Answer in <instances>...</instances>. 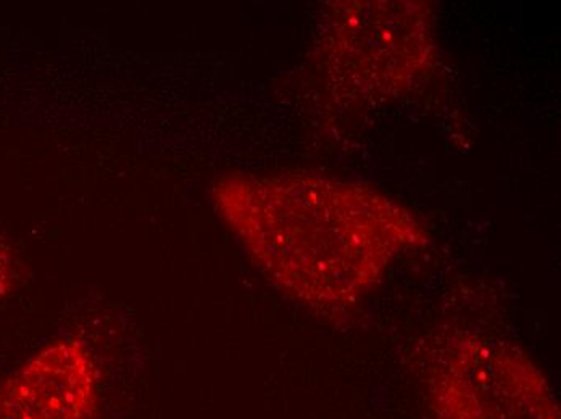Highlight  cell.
<instances>
[{
    "label": "cell",
    "instance_id": "cell-3",
    "mask_svg": "<svg viewBox=\"0 0 561 419\" xmlns=\"http://www.w3.org/2000/svg\"><path fill=\"white\" fill-rule=\"evenodd\" d=\"M327 13L323 54L331 77L348 94L386 97L409 90L434 49V22L424 2H337Z\"/></svg>",
    "mask_w": 561,
    "mask_h": 419
},
{
    "label": "cell",
    "instance_id": "cell-5",
    "mask_svg": "<svg viewBox=\"0 0 561 419\" xmlns=\"http://www.w3.org/2000/svg\"><path fill=\"white\" fill-rule=\"evenodd\" d=\"M13 276H15V265H13L12 251L5 242L0 240V300L9 294Z\"/></svg>",
    "mask_w": 561,
    "mask_h": 419
},
{
    "label": "cell",
    "instance_id": "cell-4",
    "mask_svg": "<svg viewBox=\"0 0 561 419\" xmlns=\"http://www.w3.org/2000/svg\"><path fill=\"white\" fill-rule=\"evenodd\" d=\"M99 377L80 339L56 340L0 386V419H92Z\"/></svg>",
    "mask_w": 561,
    "mask_h": 419
},
{
    "label": "cell",
    "instance_id": "cell-1",
    "mask_svg": "<svg viewBox=\"0 0 561 419\" xmlns=\"http://www.w3.org/2000/svg\"><path fill=\"white\" fill-rule=\"evenodd\" d=\"M214 203L270 281L320 309L360 299L396 258L427 242L391 197L323 176L229 175L215 184Z\"/></svg>",
    "mask_w": 561,
    "mask_h": 419
},
{
    "label": "cell",
    "instance_id": "cell-2",
    "mask_svg": "<svg viewBox=\"0 0 561 419\" xmlns=\"http://www.w3.org/2000/svg\"><path fill=\"white\" fill-rule=\"evenodd\" d=\"M424 386L430 419H561L543 371L495 337H447L427 356Z\"/></svg>",
    "mask_w": 561,
    "mask_h": 419
}]
</instances>
